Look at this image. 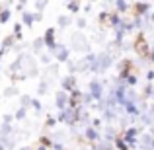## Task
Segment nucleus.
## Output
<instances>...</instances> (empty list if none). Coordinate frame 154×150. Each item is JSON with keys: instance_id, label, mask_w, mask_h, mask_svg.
<instances>
[{"instance_id": "obj_37", "label": "nucleus", "mask_w": 154, "mask_h": 150, "mask_svg": "<svg viewBox=\"0 0 154 150\" xmlns=\"http://www.w3.org/2000/svg\"><path fill=\"white\" fill-rule=\"evenodd\" d=\"M148 55H150V60H152V63H154V49H152L150 53H148Z\"/></svg>"}, {"instance_id": "obj_29", "label": "nucleus", "mask_w": 154, "mask_h": 150, "mask_svg": "<svg viewBox=\"0 0 154 150\" xmlns=\"http://www.w3.org/2000/svg\"><path fill=\"white\" fill-rule=\"evenodd\" d=\"M39 60H41V64H51V55H47V53H39Z\"/></svg>"}, {"instance_id": "obj_26", "label": "nucleus", "mask_w": 154, "mask_h": 150, "mask_svg": "<svg viewBox=\"0 0 154 150\" xmlns=\"http://www.w3.org/2000/svg\"><path fill=\"white\" fill-rule=\"evenodd\" d=\"M31 109H33V111L37 113V115H39V113H41L43 105H41V101H39L37 98H31Z\"/></svg>"}, {"instance_id": "obj_4", "label": "nucleus", "mask_w": 154, "mask_h": 150, "mask_svg": "<svg viewBox=\"0 0 154 150\" xmlns=\"http://www.w3.org/2000/svg\"><path fill=\"white\" fill-rule=\"evenodd\" d=\"M57 27H47L45 29V33H43V41H45V49L49 51V55H53L55 53V49H57Z\"/></svg>"}, {"instance_id": "obj_3", "label": "nucleus", "mask_w": 154, "mask_h": 150, "mask_svg": "<svg viewBox=\"0 0 154 150\" xmlns=\"http://www.w3.org/2000/svg\"><path fill=\"white\" fill-rule=\"evenodd\" d=\"M70 49L72 51H82V53H86V51H90V43H88V39L78 31V33H74L70 37Z\"/></svg>"}, {"instance_id": "obj_40", "label": "nucleus", "mask_w": 154, "mask_h": 150, "mask_svg": "<svg viewBox=\"0 0 154 150\" xmlns=\"http://www.w3.org/2000/svg\"><path fill=\"white\" fill-rule=\"evenodd\" d=\"M150 20H152V22H154V14H152V16H150Z\"/></svg>"}, {"instance_id": "obj_7", "label": "nucleus", "mask_w": 154, "mask_h": 150, "mask_svg": "<svg viewBox=\"0 0 154 150\" xmlns=\"http://www.w3.org/2000/svg\"><path fill=\"white\" fill-rule=\"evenodd\" d=\"M90 94H92V98H94V101H102L103 99V86H102V82L92 80L90 82Z\"/></svg>"}, {"instance_id": "obj_38", "label": "nucleus", "mask_w": 154, "mask_h": 150, "mask_svg": "<svg viewBox=\"0 0 154 150\" xmlns=\"http://www.w3.org/2000/svg\"><path fill=\"white\" fill-rule=\"evenodd\" d=\"M0 72H2V57H0Z\"/></svg>"}, {"instance_id": "obj_9", "label": "nucleus", "mask_w": 154, "mask_h": 150, "mask_svg": "<svg viewBox=\"0 0 154 150\" xmlns=\"http://www.w3.org/2000/svg\"><path fill=\"white\" fill-rule=\"evenodd\" d=\"M55 105H57V109H64L68 105V92H64V90H59L55 94Z\"/></svg>"}, {"instance_id": "obj_28", "label": "nucleus", "mask_w": 154, "mask_h": 150, "mask_svg": "<svg viewBox=\"0 0 154 150\" xmlns=\"http://www.w3.org/2000/svg\"><path fill=\"white\" fill-rule=\"evenodd\" d=\"M39 144H43V146H47V148H53V139H51V135H49V136H41V139H39Z\"/></svg>"}, {"instance_id": "obj_27", "label": "nucleus", "mask_w": 154, "mask_h": 150, "mask_svg": "<svg viewBox=\"0 0 154 150\" xmlns=\"http://www.w3.org/2000/svg\"><path fill=\"white\" fill-rule=\"evenodd\" d=\"M57 123H59V121H57V117H53V115H47L45 117V127L47 129H53Z\"/></svg>"}, {"instance_id": "obj_23", "label": "nucleus", "mask_w": 154, "mask_h": 150, "mask_svg": "<svg viewBox=\"0 0 154 150\" xmlns=\"http://www.w3.org/2000/svg\"><path fill=\"white\" fill-rule=\"evenodd\" d=\"M66 8H68V12H72V14L80 12V0H68V2H66Z\"/></svg>"}, {"instance_id": "obj_18", "label": "nucleus", "mask_w": 154, "mask_h": 150, "mask_svg": "<svg viewBox=\"0 0 154 150\" xmlns=\"http://www.w3.org/2000/svg\"><path fill=\"white\" fill-rule=\"evenodd\" d=\"M22 23L23 26H27V27H31L33 26V12H22Z\"/></svg>"}, {"instance_id": "obj_14", "label": "nucleus", "mask_w": 154, "mask_h": 150, "mask_svg": "<svg viewBox=\"0 0 154 150\" xmlns=\"http://www.w3.org/2000/svg\"><path fill=\"white\" fill-rule=\"evenodd\" d=\"M31 51H33V55H39V53L45 51V41H43V37H35L33 41H31Z\"/></svg>"}, {"instance_id": "obj_15", "label": "nucleus", "mask_w": 154, "mask_h": 150, "mask_svg": "<svg viewBox=\"0 0 154 150\" xmlns=\"http://www.w3.org/2000/svg\"><path fill=\"white\" fill-rule=\"evenodd\" d=\"M84 136H86V140H90V142L100 140V133L96 131V127H86L84 129Z\"/></svg>"}, {"instance_id": "obj_19", "label": "nucleus", "mask_w": 154, "mask_h": 150, "mask_svg": "<svg viewBox=\"0 0 154 150\" xmlns=\"http://www.w3.org/2000/svg\"><path fill=\"white\" fill-rule=\"evenodd\" d=\"M49 86H51L49 80L41 78V82H39V86H37V94H39V96H45L47 92H49Z\"/></svg>"}, {"instance_id": "obj_8", "label": "nucleus", "mask_w": 154, "mask_h": 150, "mask_svg": "<svg viewBox=\"0 0 154 150\" xmlns=\"http://www.w3.org/2000/svg\"><path fill=\"white\" fill-rule=\"evenodd\" d=\"M16 43H18V41H16V37H14V35H6V37L2 39V43H0V57H4L8 51H12V49H14V45H16Z\"/></svg>"}, {"instance_id": "obj_20", "label": "nucleus", "mask_w": 154, "mask_h": 150, "mask_svg": "<svg viewBox=\"0 0 154 150\" xmlns=\"http://www.w3.org/2000/svg\"><path fill=\"white\" fill-rule=\"evenodd\" d=\"M2 96H4V98H14V96H18V86H16V84H12V86L4 88Z\"/></svg>"}, {"instance_id": "obj_13", "label": "nucleus", "mask_w": 154, "mask_h": 150, "mask_svg": "<svg viewBox=\"0 0 154 150\" xmlns=\"http://www.w3.org/2000/svg\"><path fill=\"white\" fill-rule=\"evenodd\" d=\"M135 51L139 53V55H148V45H146L143 35H139V39L135 41Z\"/></svg>"}, {"instance_id": "obj_42", "label": "nucleus", "mask_w": 154, "mask_h": 150, "mask_svg": "<svg viewBox=\"0 0 154 150\" xmlns=\"http://www.w3.org/2000/svg\"><path fill=\"white\" fill-rule=\"evenodd\" d=\"M127 2H133V0H127Z\"/></svg>"}, {"instance_id": "obj_41", "label": "nucleus", "mask_w": 154, "mask_h": 150, "mask_svg": "<svg viewBox=\"0 0 154 150\" xmlns=\"http://www.w3.org/2000/svg\"><path fill=\"white\" fill-rule=\"evenodd\" d=\"M90 2H96V0H90Z\"/></svg>"}, {"instance_id": "obj_39", "label": "nucleus", "mask_w": 154, "mask_h": 150, "mask_svg": "<svg viewBox=\"0 0 154 150\" xmlns=\"http://www.w3.org/2000/svg\"><path fill=\"white\" fill-rule=\"evenodd\" d=\"M0 150H6V148H4V144H2V142H0Z\"/></svg>"}, {"instance_id": "obj_22", "label": "nucleus", "mask_w": 154, "mask_h": 150, "mask_svg": "<svg viewBox=\"0 0 154 150\" xmlns=\"http://www.w3.org/2000/svg\"><path fill=\"white\" fill-rule=\"evenodd\" d=\"M26 117H27V109L20 105V107H18V109L14 111V119H16V121H23Z\"/></svg>"}, {"instance_id": "obj_6", "label": "nucleus", "mask_w": 154, "mask_h": 150, "mask_svg": "<svg viewBox=\"0 0 154 150\" xmlns=\"http://www.w3.org/2000/svg\"><path fill=\"white\" fill-rule=\"evenodd\" d=\"M53 57L57 59V63H66L68 59H70V49H68L66 45H57L55 53H53Z\"/></svg>"}, {"instance_id": "obj_31", "label": "nucleus", "mask_w": 154, "mask_h": 150, "mask_svg": "<svg viewBox=\"0 0 154 150\" xmlns=\"http://www.w3.org/2000/svg\"><path fill=\"white\" fill-rule=\"evenodd\" d=\"M76 27H78V29H84V27H86V20L78 18V20H76Z\"/></svg>"}, {"instance_id": "obj_11", "label": "nucleus", "mask_w": 154, "mask_h": 150, "mask_svg": "<svg viewBox=\"0 0 154 150\" xmlns=\"http://www.w3.org/2000/svg\"><path fill=\"white\" fill-rule=\"evenodd\" d=\"M68 105H72V107H78V105H82V92L76 88V90H72L70 94H68Z\"/></svg>"}, {"instance_id": "obj_1", "label": "nucleus", "mask_w": 154, "mask_h": 150, "mask_svg": "<svg viewBox=\"0 0 154 150\" xmlns=\"http://www.w3.org/2000/svg\"><path fill=\"white\" fill-rule=\"evenodd\" d=\"M8 74H10L12 82H23L31 76H37L39 68H37L35 57L29 55V53H20L18 59L8 66Z\"/></svg>"}, {"instance_id": "obj_36", "label": "nucleus", "mask_w": 154, "mask_h": 150, "mask_svg": "<svg viewBox=\"0 0 154 150\" xmlns=\"http://www.w3.org/2000/svg\"><path fill=\"white\" fill-rule=\"evenodd\" d=\"M35 150H49V148H47V146H43V144H39V146L35 148Z\"/></svg>"}, {"instance_id": "obj_17", "label": "nucleus", "mask_w": 154, "mask_h": 150, "mask_svg": "<svg viewBox=\"0 0 154 150\" xmlns=\"http://www.w3.org/2000/svg\"><path fill=\"white\" fill-rule=\"evenodd\" d=\"M72 23V20H70V16H59L57 18V27H60V29H64V27H68Z\"/></svg>"}, {"instance_id": "obj_33", "label": "nucleus", "mask_w": 154, "mask_h": 150, "mask_svg": "<svg viewBox=\"0 0 154 150\" xmlns=\"http://www.w3.org/2000/svg\"><path fill=\"white\" fill-rule=\"evenodd\" d=\"M43 20V12H33V22H41Z\"/></svg>"}, {"instance_id": "obj_25", "label": "nucleus", "mask_w": 154, "mask_h": 150, "mask_svg": "<svg viewBox=\"0 0 154 150\" xmlns=\"http://www.w3.org/2000/svg\"><path fill=\"white\" fill-rule=\"evenodd\" d=\"M20 105L26 109H31V96H20Z\"/></svg>"}, {"instance_id": "obj_2", "label": "nucleus", "mask_w": 154, "mask_h": 150, "mask_svg": "<svg viewBox=\"0 0 154 150\" xmlns=\"http://www.w3.org/2000/svg\"><path fill=\"white\" fill-rule=\"evenodd\" d=\"M57 121H59V123L68 125V127H76V123H78V111H76V107L66 105L64 109H59Z\"/></svg>"}, {"instance_id": "obj_32", "label": "nucleus", "mask_w": 154, "mask_h": 150, "mask_svg": "<svg viewBox=\"0 0 154 150\" xmlns=\"http://www.w3.org/2000/svg\"><path fill=\"white\" fill-rule=\"evenodd\" d=\"M125 80H127V84H129V86H135V84H137V76H133V74H129Z\"/></svg>"}, {"instance_id": "obj_21", "label": "nucleus", "mask_w": 154, "mask_h": 150, "mask_svg": "<svg viewBox=\"0 0 154 150\" xmlns=\"http://www.w3.org/2000/svg\"><path fill=\"white\" fill-rule=\"evenodd\" d=\"M22 27H23L22 22H16L14 23V31H12V35L16 37V41H22V37H23V35H22Z\"/></svg>"}, {"instance_id": "obj_12", "label": "nucleus", "mask_w": 154, "mask_h": 150, "mask_svg": "<svg viewBox=\"0 0 154 150\" xmlns=\"http://www.w3.org/2000/svg\"><path fill=\"white\" fill-rule=\"evenodd\" d=\"M135 16H146L148 12H150V4L144 2V0H140V2H135Z\"/></svg>"}, {"instance_id": "obj_5", "label": "nucleus", "mask_w": 154, "mask_h": 150, "mask_svg": "<svg viewBox=\"0 0 154 150\" xmlns=\"http://www.w3.org/2000/svg\"><path fill=\"white\" fill-rule=\"evenodd\" d=\"M78 88V84H76V76L74 74H66L64 78H60V90L68 92L70 94L72 90H76Z\"/></svg>"}, {"instance_id": "obj_35", "label": "nucleus", "mask_w": 154, "mask_h": 150, "mask_svg": "<svg viewBox=\"0 0 154 150\" xmlns=\"http://www.w3.org/2000/svg\"><path fill=\"white\" fill-rule=\"evenodd\" d=\"M16 4H22V6H26V4H27V0H16Z\"/></svg>"}, {"instance_id": "obj_24", "label": "nucleus", "mask_w": 154, "mask_h": 150, "mask_svg": "<svg viewBox=\"0 0 154 150\" xmlns=\"http://www.w3.org/2000/svg\"><path fill=\"white\" fill-rule=\"evenodd\" d=\"M47 4H49V0H35V4H33V12H43Z\"/></svg>"}, {"instance_id": "obj_34", "label": "nucleus", "mask_w": 154, "mask_h": 150, "mask_svg": "<svg viewBox=\"0 0 154 150\" xmlns=\"http://www.w3.org/2000/svg\"><path fill=\"white\" fill-rule=\"evenodd\" d=\"M18 150H33V146H27V144H23V146H20Z\"/></svg>"}, {"instance_id": "obj_30", "label": "nucleus", "mask_w": 154, "mask_h": 150, "mask_svg": "<svg viewBox=\"0 0 154 150\" xmlns=\"http://www.w3.org/2000/svg\"><path fill=\"white\" fill-rule=\"evenodd\" d=\"M14 121H16V119H14V115H10V113H6V115H2V123H10V125H12Z\"/></svg>"}, {"instance_id": "obj_16", "label": "nucleus", "mask_w": 154, "mask_h": 150, "mask_svg": "<svg viewBox=\"0 0 154 150\" xmlns=\"http://www.w3.org/2000/svg\"><path fill=\"white\" fill-rule=\"evenodd\" d=\"M113 6H115V12L125 14V12L131 8V2H127V0H115V2H113Z\"/></svg>"}, {"instance_id": "obj_10", "label": "nucleus", "mask_w": 154, "mask_h": 150, "mask_svg": "<svg viewBox=\"0 0 154 150\" xmlns=\"http://www.w3.org/2000/svg\"><path fill=\"white\" fill-rule=\"evenodd\" d=\"M10 16H12V8H10V4L2 2V4H0V26H4V23H8V20H10Z\"/></svg>"}]
</instances>
